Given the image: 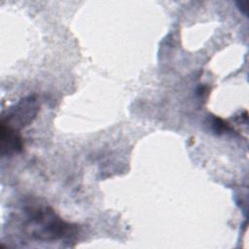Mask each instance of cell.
I'll use <instances>...</instances> for the list:
<instances>
[{"label":"cell","mask_w":249,"mask_h":249,"mask_svg":"<svg viewBox=\"0 0 249 249\" xmlns=\"http://www.w3.org/2000/svg\"><path fill=\"white\" fill-rule=\"evenodd\" d=\"M237 4V7L238 9L240 10V12L247 16L248 15V6H249V2L248 1H239L236 3Z\"/></svg>","instance_id":"cell-4"},{"label":"cell","mask_w":249,"mask_h":249,"mask_svg":"<svg viewBox=\"0 0 249 249\" xmlns=\"http://www.w3.org/2000/svg\"><path fill=\"white\" fill-rule=\"evenodd\" d=\"M38 112V105L33 96L19 101L14 109L11 110L10 114L7 116V120L3 119L2 123L9 125H16L18 127H22L32 122Z\"/></svg>","instance_id":"cell-2"},{"label":"cell","mask_w":249,"mask_h":249,"mask_svg":"<svg viewBox=\"0 0 249 249\" xmlns=\"http://www.w3.org/2000/svg\"><path fill=\"white\" fill-rule=\"evenodd\" d=\"M2 124V130H1L2 154L4 155L6 152L8 154L13 152H19L22 149V141L17 129L4 124Z\"/></svg>","instance_id":"cell-3"},{"label":"cell","mask_w":249,"mask_h":249,"mask_svg":"<svg viewBox=\"0 0 249 249\" xmlns=\"http://www.w3.org/2000/svg\"><path fill=\"white\" fill-rule=\"evenodd\" d=\"M27 228L35 238L40 240H56L73 236L76 227L60 219L53 209L39 207L30 210Z\"/></svg>","instance_id":"cell-1"}]
</instances>
